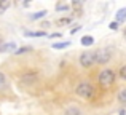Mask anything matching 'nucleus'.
I'll return each instance as SVG.
<instances>
[{
	"label": "nucleus",
	"mask_w": 126,
	"mask_h": 115,
	"mask_svg": "<svg viewBox=\"0 0 126 115\" xmlns=\"http://www.w3.org/2000/svg\"><path fill=\"white\" fill-rule=\"evenodd\" d=\"M37 78H38L37 72H27V74L21 75V83L22 85H32L37 82Z\"/></svg>",
	"instance_id": "nucleus-5"
},
{
	"label": "nucleus",
	"mask_w": 126,
	"mask_h": 115,
	"mask_svg": "<svg viewBox=\"0 0 126 115\" xmlns=\"http://www.w3.org/2000/svg\"><path fill=\"white\" fill-rule=\"evenodd\" d=\"M117 99H118V102H121V104H125V106H126V88H121V90L118 91Z\"/></svg>",
	"instance_id": "nucleus-8"
},
{
	"label": "nucleus",
	"mask_w": 126,
	"mask_h": 115,
	"mask_svg": "<svg viewBox=\"0 0 126 115\" xmlns=\"http://www.w3.org/2000/svg\"><path fill=\"white\" fill-rule=\"evenodd\" d=\"M125 21H126V8H121L117 13V22H125Z\"/></svg>",
	"instance_id": "nucleus-10"
},
{
	"label": "nucleus",
	"mask_w": 126,
	"mask_h": 115,
	"mask_svg": "<svg viewBox=\"0 0 126 115\" xmlns=\"http://www.w3.org/2000/svg\"><path fill=\"white\" fill-rule=\"evenodd\" d=\"M80 64L83 67H91L96 64V51H85L80 54Z\"/></svg>",
	"instance_id": "nucleus-3"
},
{
	"label": "nucleus",
	"mask_w": 126,
	"mask_h": 115,
	"mask_svg": "<svg viewBox=\"0 0 126 115\" xmlns=\"http://www.w3.org/2000/svg\"><path fill=\"white\" fill-rule=\"evenodd\" d=\"M29 51H32L31 47H22V48H18L15 51V54H24V53H29Z\"/></svg>",
	"instance_id": "nucleus-15"
},
{
	"label": "nucleus",
	"mask_w": 126,
	"mask_h": 115,
	"mask_svg": "<svg viewBox=\"0 0 126 115\" xmlns=\"http://www.w3.org/2000/svg\"><path fill=\"white\" fill-rule=\"evenodd\" d=\"M81 45H83V47H91V45H94V38H93L91 35H85V37L81 38Z\"/></svg>",
	"instance_id": "nucleus-9"
},
{
	"label": "nucleus",
	"mask_w": 126,
	"mask_h": 115,
	"mask_svg": "<svg viewBox=\"0 0 126 115\" xmlns=\"http://www.w3.org/2000/svg\"><path fill=\"white\" fill-rule=\"evenodd\" d=\"M56 10H62V11H67V10H69V5H61V3H58V5H56Z\"/></svg>",
	"instance_id": "nucleus-18"
},
{
	"label": "nucleus",
	"mask_w": 126,
	"mask_h": 115,
	"mask_svg": "<svg viewBox=\"0 0 126 115\" xmlns=\"http://www.w3.org/2000/svg\"><path fill=\"white\" fill-rule=\"evenodd\" d=\"M120 115H126V110H121V112H120Z\"/></svg>",
	"instance_id": "nucleus-22"
},
{
	"label": "nucleus",
	"mask_w": 126,
	"mask_h": 115,
	"mask_svg": "<svg viewBox=\"0 0 126 115\" xmlns=\"http://www.w3.org/2000/svg\"><path fill=\"white\" fill-rule=\"evenodd\" d=\"M97 80L102 86H110L115 82V72L112 70V69H104V70L97 75Z\"/></svg>",
	"instance_id": "nucleus-2"
},
{
	"label": "nucleus",
	"mask_w": 126,
	"mask_h": 115,
	"mask_svg": "<svg viewBox=\"0 0 126 115\" xmlns=\"http://www.w3.org/2000/svg\"><path fill=\"white\" fill-rule=\"evenodd\" d=\"M3 51H16V45L13 43V42H10V43H3L2 48H0V53H3Z\"/></svg>",
	"instance_id": "nucleus-7"
},
{
	"label": "nucleus",
	"mask_w": 126,
	"mask_h": 115,
	"mask_svg": "<svg viewBox=\"0 0 126 115\" xmlns=\"http://www.w3.org/2000/svg\"><path fill=\"white\" fill-rule=\"evenodd\" d=\"M46 10H40V11H37V13H34V15L31 16V19H40V18H43V16H46Z\"/></svg>",
	"instance_id": "nucleus-12"
},
{
	"label": "nucleus",
	"mask_w": 126,
	"mask_h": 115,
	"mask_svg": "<svg viewBox=\"0 0 126 115\" xmlns=\"http://www.w3.org/2000/svg\"><path fill=\"white\" fill-rule=\"evenodd\" d=\"M80 29H81V26H77V27H74V29L70 31V34H72V35H74V34H77V32L80 31Z\"/></svg>",
	"instance_id": "nucleus-21"
},
{
	"label": "nucleus",
	"mask_w": 126,
	"mask_h": 115,
	"mask_svg": "<svg viewBox=\"0 0 126 115\" xmlns=\"http://www.w3.org/2000/svg\"><path fill=\"white\" fill-rule=\"evenodd\" d=\"M109 27L112 29V31H117L118 29V22L117 21H113V22H110V26H109Z\"/></svg>",
	"instance_id": "nucleus-20"
},
{
	"label": "nucleus",
	"mask_w": 126,
	"mask_h": 115,
	"mask_svg": "<svg viewBox=\"0 0 126 115\" xmlns=\"http://www.w3.org/2000/svg\"><path fill=\"white\" fill-rule=\"evenodd\" d=\"M112 58L110 48H102V50L96 51V64H107Z\"/></svg>",
	"instance_id": "nucleus-4"
},
{
	"label": "nucleus",
	"mask_w": 126,
	"mask_h": 115,
	"mask_svg": "<svg viewBox=\"0 0 126 115\" xmlns=\"http://www.w3.org/2000/svg\"><path fill=\"white\" fill-rule=\"evenodd\" d=\"M26 35H27V37H45L46 32H43V31H37V32H26Z\"/></svg>",
	"instance_id": "nucleus-13"
},
{
	"label": "nucleus",
	"mask_w": 126,
	"mask_h": 115,
	"mask_svg": "<svg viewBox=\"0 0 126 115\" xmlns=\"http://www.w3.org/2000/svg\"><path fill=\"white\" fill-rule=\"evenodd\" d=\"M2 45H3V40H2V37H0V48H2Z\"/></svg>",
	"instance_id": "nucleus-23"
},
{
	"label": "nucleus",
	"mask_w": 126,
	"mask_h": 115,
	"mask_svg": "<svg viewBox=\"0 0 126 115\" xmlns=\"http://www.w3.org/2000/svg\"><path fill=\"white\" fill-rule=\"evenodd\" d=\"M64 115H83V114H81V110L78 109L77 106H70V107H67V109H65Z\"/></svg>",
	"instance_id": "nucleus-6"
},
{
	"label": "nucleus",
	"mask_w": 126,
	"mask_h": 115,
	"mask_svg": "<svg viewBox=\"0 0 126 115\" xmlns=\"http://www.w3.org/2000/svg\"><path fill=\"white\" fill-rule=\"evenodd\" d=\"M118 75H120V78H123V80H126V64H125L123 67L120 69V72H118Z\"/></svg>",
	"instance_id": "nucleus-17"
},
{
	"label": "nucleus",
	"mask_w": 126,
	"mask_h": 115,
	"mask_svg": "<svg viewBox=\"0 0 126 115\" xmlns=\"http://www.w3.org/2000/svg\"><path fill=\"white\" fill-rule=\"evenodd\" d=\"M69 45H70V42H56V43H53V48H56V50H62V48H67Z\"/></svg>",
	"instance_id": "nucleus-11"
},
{
	"label": "nucleus",
	"mask_w": 126,
	"mask_h": 115,
	"mask_svg": "<svg viewBox=\"0 0 126 115\" xmlns=\"http://www.w3.org/2000/svg\"><path fill=\"white\" fill-rule=\"evenodd\" d=\"M75 93L80 98H85V99H89V98L94 94V86H93L89 82H80L75 88Z\"/></svg>",
	"instance_id": "nucleus-1"
},
{
	"label": "nucleus",
	"mask_w": 126,
	"mask_h": 115,
	"mask_svg": "<svg viewBox=\"0 0 126 115\" xmlns=\"http://www.w3.org/2000/svg\"><path fill=\"white\" fill-rule=\"evenodd\" d=\"M6 88V77L3 72H0V90H5Z\"/></svg>",
	"instance_id": "nucleus-14"
},
{
	"label": "nucleus",
	"mask_w": 126,
	"mask_h": 115,
	"mask_svg": "<svg viewBox=\"0 0 126 115\" xmlns=\"http://www.w3.org/2000/svg\"><path fill=\"white\" fill-rule=\"evenodd\" d=\"M8 6H10V2H8V0H3V2H0V13H3L6 8H8Z\"/></svg>",
	"instance_id": "nucleus-16"
},
{
	"label": "nucleus",
	"mask_w": 126,
	"mask_h": 115,
	"mask_svg": "<svg viewBox=\"0 0 126 115\" xmlns=\"http://www.w3.org/2000/svg\"><path fill=\"white\" fill-rule=\"evenodd\" d=\"M72 21V18H62V19H59V24H69V22Z\"/></svg>",
	"instance_id": "nucleus-19"
}]
</instances>
